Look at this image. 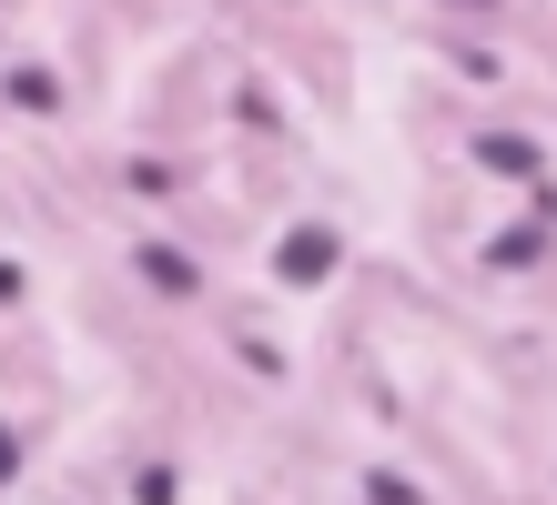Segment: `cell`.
<instances>
[{
  "label": "cell",
  "mask_w": 557,
  "mask_h": 505,
  "mask_svg": "<svg viewBox=\"0 0 557 505\" xmlns=\"http://www.w3.org/2000/svg\"><path fill=\"white\" fill-rule=\"evenodd\" d=\"M324 263H335V243H324V232H294L284 243V283H314Z\"/></svg>",
  "instance_id": "1"
},
{
  "label": "cell",
  "mask_w": 557,
  "mask_h": 505,
  "mask_svg": "<svg viewBox=\"0 0 557 505\" xmlns=\"http://www.w3.org/2000/svg\"><path fill=\"white\" fill-rule=\"evenodd\" d=\"M11 465H21V455H11V434H0V476H11Z\"/></svg>",
  "instance_id": "3"
},
{
  "label": "cell",
  "mask_w": 557,
  "mask_h": 505,
  "mask_svg": "<svg viewBox=\"0 0 557 505\" xmlns=\"http://www.w3.org/2000/svg\"><path fill=\"white\" fill-rule=\"evenodd\" d=\"M143 274H152V283H162V293H193V263H183V253H162V243H152V253H143Z\"/></svg>",
  "instance_id": "2"
}]
</instances>
